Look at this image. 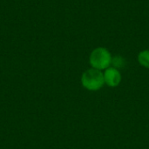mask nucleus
Instances as JSON below:
<instances>
[{
	"instance_id": "obj_5",
	"label": "nucleus",
	"mask_w": 149,
	"mask_h": 149,
	"mask_svg": "<svg viewBox=\"0 0 149 149\" xmlns=\"http://www.w3.org/2000/svg\"><path fill=\"white\" fill-rule=\"evenodd\" d=\"M125 64H126L125 59L120 55H117V56L112 58L111 65H113V67H114V68H116L118 70L120 69V68H123L125 66Z\"/></svg>"
},
{
	"instance_id": "obj_3",
	"label": "nucleus",
	"mask_w": 149,
	"mask_h": 149,
	"mask_svg": "<svg viewBox=\"0 0 149 149\" xmlns=\"http://www.w3.org/2000/svg\"><path fill=\"white\" fill-rule=\"evenodd\" d=\"M105 84L110 87H116L121 82V74L120 71L114 67H108L104 72Z\"/></svg>"
},
{
	"instance_id": "obj_4",
	"label": "nucleus",
	"mask_w": 149,
	"mask_h": 149,
	"mask_svg": "<svg viewBox=\"0 0 149 149\" xmlns=\"http://www.w3.org/2000/svg\"><path fill=\"white\" fill-rule=\"evenodd\" d=\"M138 60L142 66L149 69V50L141 52L138 55Z\"/></svg>"
},
{
	"instance_id": "obj_2",
	"label": "nucleus",
	"mask_w": 149,
	"mask_h": 149,
	"mask_svg": "<svg viewBox=\"0 0 149 149\" xmlns=\"http://www.w3.org/2000/svg\"><path fill=\"white\" fill-rule=\"evenodd\" d=\"M89 61L93 68L100 71L106 70L112 63V56L107 49L104 47H98L92 52Z\"/></svg>"
},
{
	"instance_id": "obj_1",
	"label": "nucleus",
	"mask_w": 149,
	"mask_h": 149,
	"mask_svg": "<svg viewBox=\"0 0 149 149\" xmlns=\"http://www.w3.org/2000/svg\"><path fill=\"white\" fill-rule=\"evenodd\" d=\"M82 86L89 91H98L105 84L104 73L98 69L91 68L86 70L81 77Z\"/></svg>"
}]
</instances>
